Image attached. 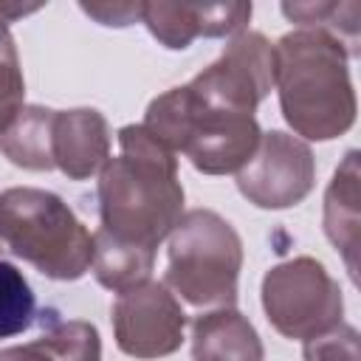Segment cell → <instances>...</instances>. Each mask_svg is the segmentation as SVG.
I'll list each match as a JSON object with an SVG mask.
<instances>
[{"mask_svg": "<svg viewBox=\"0 0 361 361\" xmlns=\"http://www.w3.org/2000/svg\"><path fill=\"white\" fill-rule=\"evenodd\" d=\"M118 147L99 175L102 231L155 254L183 214L178 158L144 124L121 127Z\"/></svg>", "mask_w": 361, "mask_h": 361, "instance_id": "6da1fadb", "label": "cell"}, {"mask_svg": "<svg viewBox=\"0 0 361 361\" xmlns=\"http://www.w3.org/2000/svg\"><path fill=\"white\" fill-rule=\"evenodd\" d=\"M347 59L344 45L316 28L290 31L274 45V85L296 135L330 141L353 127L355 93Z\"/></svg>", "mask_w": 361, "mask_h": 361, "instance_id": "7a4b0ae2", "label": "cell"}, {"mask_svg": "<svg viewBox=\"0 0 361 361\" xmlns=\"http://www.w3.org/2000/svg\"><path fill=\"white\" fill-rule=\"evenodd\" d=\"M144 130L175 155L183 152L203 175L240 172L262 135L251 113L223 107L200 96L192 85L172 87L152 99L144 116Z\"/></svg>", "mask_w": 361, "mask_h": 361, "instance_id": "3957f363", "label": "cell"}, {"mask_svg": "<svg viewBox=\"0 0 361 361\" xmlns=\"http://www.w3.org/2000/svg\"><path fill=\"white\" fill-rule=\"evenodd\" d=\"M0 248L51 279H79L93 262V234L71 206L45 189L0 192Z\"/></svg>", "mask_w": 361, "mask_h": 361, "instance_id": "277c9868", "label": "cell"}, {"mask_svg": "<svg viewBox=\"0 0 361 361\" xmlns=\"http://www.w3.org/2000/svg\"><path fill=\"white\" fill-rule=\"evenodd\" d=\"M243 268V240L212 209L180 214L169 234L164 285L192 307H234Z\"/></svg>", "mask_w": 361, "mask_h": 361, "instance_id": "5b68a950", "label": "cell"}, {"mask_svg": "<svg viewBox=\"0 0 361 361\" xmlns=\"http://www.w3.org/2000/svg\"><path fill=\"white\" fill-rule=\"evenodd\" d=\"M262 307L285 338H313L341 322V290L313 257L274 265L262 279Z\"/></svg>", "mask_w": 361, "mask_h": 361, "instance_id": "8992f818", "label": "cell"}, {"mask_svg": "<svg viewBox=\"0 0 361 361\" xmlns=\"http://www.w3.org/2000/svg\"><path fill=\"white\" fill-rule=\"evenodd\" d=\"M316 180L313 152L305 141L271 130L259 135L254 155L237 172V189L259 209H288L302 203Z\"/></svg>", "mask_w": 361, "mask_h": 361, "instance_id": "52a82bcc", "label": "cell"}, {"mask_svg": "<svg viewBox=\"0 0 361 361\" xmlns=\"http://www.w3.org/2000/svg\"><path fill=\"white\" fill-rule=\"evenodd\" d=\"M186 313L164 282H141L118 293L113 330L121 353L133 358H161L183 344Z\"/></svg>", "mask_w": 361, "mask_h": 361, "instance_id": "ba28073f", "label": "cell"}, {"mask_svg": "<svg viewBox=\"0 0 361 361\" xmlns=\"http://www.w3.org/2000/svg\"><path fill=\"white\" fill-rule=\"evenodd\" d=\"M189 85L223 107L254 116L257 104L274 87V45L257 31H243Z\"/></svg>", "mask_w": 361, "mask_h": 361, "instance_id": "9c48e42d", "label": "cell"}, {"mask_svg": "<svg viewBox=\"0 0 361 361\" xmlns=\"http://www.w3.org/2000/svg\"><path fill=\"white\" fill-rule=\"evenodd\" d=\"M251 17V3H141V20L166 48H189L195 37H226Z\"/></svg>", "mask_w": 361, "mask_h": 361, "instance_id": "30bf717a", "label": "cell"}, {"mask_svg": "<svg viewBox=\"0 0 361 361\" xmlns=\"http://www.w3.org/2000/svg\"><path fill=\"white\" fill-rule=\"evenodd\" d=\"M51 155L54 166L71 180L96 175L110 158V130L99 110H54L51 124Z\"/></svg>", "mask_w": 361, "mask_h": 361, "instance_id": "8fae6325", "label": "cell"}, {"mask_svg": "<svg viewBox=\"0 0 361 361\" xmlns=\"http://www.w3.org/2000/svg\"><path fill=\"white\" fill-rule=\"evenodd\" d=\"M262 355L254 324L234 307H217L192 322L195 361H262Z\"/></svg>", "mask_w": 361, "mask_h": 361, "instance_id": "7c38bea8", "label": "cell"}, {"mask_svg": "<svg viewBox=\"0 0 361 361\" xmlns=\"http://www.w3.org/2000/svg\"><path fill=\"white\" fill-rule=\"evenodd\" d=\"M324 231L341 251L350 276L358 274V152H347L324 195Z\"/></svg>", "mask_w": 361, "mask_h": 361, "instance_id": "4fadbf2b", "label": "cell"}, {"mask_svg": "<svg viewBox=\"0 0 361 361\" xmlns=\"http://www.w3.org/2000/svg\"><path fill=\"white\" fill-rule=\"evenodd\" d=\"M0 361H102V341L90 322H62L39 338L0 350Z\"/></svg>", "mask_w": 361, "mask_h": 361, "instance_id": "5bb4252c", "label": "cell"}, {"mask_svg": "<svg viewBox=\"0 0 361 361\" xmlns=\"http://www.w3.org/2000/svg\"><path fill=\"white\" fill-rule=\"evenodd\" d=\"M51 124H54V110L39 104L23 107L17 118L8 124V130L0 135L3 155L23 169H34V172L54 169Z\"/></svg>", "mask_w": 361, "mask_h": 361, "instance_id": "9a60e30c", "label": "cell"}, {"mask_svg": "<svg viewBox=\"0 0 361 361\" xmlns=\"http://www.w3.org/2000/svg\"><path fill=\"white\" fill-rule=\"evenodd\" d=\"M155 265V254L144 251L138 245L113 240L102 228L93 234V274L99 285H104L113 293H124L141 282L149 279V271Z\"/></svg>", "mask_w": 361, "mask_h": 361, "instance_id": "2e32d148", "label": "cell"}, {"mask_svg": "<svg viewBox=\"0 0 361 361\" xmlns=\"http://www.w3.org/2000/svg\"><path fill=\"white\" fill-rule=\"evenodd\" d=\"M282 14L305 28L330 34L344 45L350 56L358 54V28H361V3H282Z\"/></svg>", "mask_w": 361, "mask_h": 361, "instance_id": "e0dca14e", "label": "cell"}, {"mask_svg": "<svg viewBox=\"0 0 361 361\" xmlns=\"http://www.w3.org/2000/svg\"><path fill=\"white\" fill-rule=\"evenodd\" d=\"M37 8L39 6L0 3V135L8 130V124L23 110V96H25V82H23V71H20V59H17V48H14L8 23L14 17H23Z\"/></svg>", "mask_w": 361, "mask_h": 361, "instance_id": "ac0fdd59", "label": "cell"}, {"mask_svg": "<svg viewBox=\"0 0 361 361\" xmlns=\"http://www.w3.org/2000/svg\"><path fill=\"white\" fill-rule=\"evenodd\" d=\"M34 310L37 299L23 271L0 259V338H11L28 330L34 322Z\"/></svg>", "mask_w": 361, "mask_h": 361, "instance_id": "d6986e66", "label": "cell"}, {"mask_svg": "<svg viewBox=\"0 0 361 361\" xmlns=\"http://www.w3.org/2000/svg\"><path fill=\"white\" fill-rule=\"evenodd\" d=\"M305 361H361L358 333L350 324H336L305 341Z\"/></svg>", "mask_w": 361, "mask_h": 361, "instance_id": "ffe728a7", "label": "cell"}, {"mask_svg": "<svg viewBox=\"0 0 361 361\" xmlns=\"http://www.w3.org/2000/svg\"><path fill=\"white\" fill-rule=\"evenodd\" d=\"M82 11L96 17L104 25H130L135 17H141V3H124V6H110V3H82Z\"/></svg>", "mask_w": 361, "mask_h": 361, "instance_id": "44dd1931", "label": "cell"}]
</instances>
